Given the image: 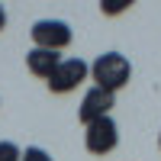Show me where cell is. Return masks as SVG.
<instances>
[{"instance_id":"cell-1","label":"cell","mask_w":161,"mask_h":161,"mask_svg":"<svg viewBox=\"0 0 161 161\" xmlns=\"http://www.w3.org/2000/svg\"><path fill=\"white\" fill-rule=\"evenodd\" d=\"M129 77H132V64L119 52H103V55H97L90 61V80L100 90L116 93V90H123L129 84Z\"/></svg>"},{"instance_id":"cell-2","label":"cell","mask_w":161,"mask_h":161,"mask_svg":"<svg viewBox=\"0 0 161 161\" xmlns=\"http://www.w3.org/2000/svg\"><path fill=\"white\" fill-rule=\"evenodd\" d=\"M29 36H32V48L61 52V48L71 45V26L64 19H36Z\"/></svg>"},{"instance_id":"cell-3","label":"cell","mask_w":161,"mask_h":161,"mask_svg":"<svg viewBox=\"0 0 161 161\" xmlns=\"http://www.w3.org/2000/svg\"><path fill=\"white\" fill-rule=\"evenodd\" d=\"M87 77H90V64L84 58H61V64L52 71V77L45 84H48L52 93H71V90H77V84H84Z\"/></svg>"},{"instance_id":"cell-4","label":"cell","mask_w":161,"mask_h":161,"mask_svg":"<svg viewBox=\"0 0 161 161\" xmlns=\"http://www.w3.org/2000/svg\"><path fill=\"white\" fill-rule=\"evenodd\" d=\"M84 145L90 155H110L116 145H119V126L113 123V116H103L97 119V123L84 126Z\"/></svg>"},{"instance_id":"cell-5","label":"cell","mask_w":161,"mask_h":161,"mask_svg":"<svg viewBox=\"0 0 161 161\" xmlns=\"http://www.w3.org/2000/svg\"><path fill=\"white\" fill-rule=\"evenodd\" d=\"M113 106H116V93L100 90V87H90V90L84 93V100H80V106H77V119H80L84 126H90V123H97V119L110 116Z\"/></svg>"},{"instance_id":"cell-6","label":"cell","mask_w":161,"mask_h":161,"mask_svg":"<svg viewBox=\"0 0 161 161\" xmlns=\"http://www.w3.org/2000/svg\"><path fill=\"white\" fill-rule=\"evenodd\" d=\"M58 64H61L58 52H48V48H29V52H26V68H29L36 77H45L48 80Z\"/></svg>"},{"instance_id":"cell-7","label":"cell","mask_w":161,"mask_h":161,"mask_svg":"<svg viewBox=\"0 0 161 161\" xmlns=\"http://www.w3.org/2000/svg\"><path fill=\"white\" fill-rule=\"evenodd\" d=\"M132 7V0H100V13L103 16H119Z\"/></svg>"},{"instance_id":"cell-8","label":"cell","mask_w":161,"mask_h":161,"mask_svg":"<svg viewBox=\"0 0 161 161\" xmlns=\"http://www.w3.org/2000/svg\"><path fill=\"white\" fill-rule=\"evenodd\" d=\"M19 158H23V152L16 142H0V161H19Z\"/></svg>"},{"instance_id":"cell-9","label":"cell","mask_w":161,"mask_h":161,"mask_svg":"<svg viewBox=\"0 0 161 161\" xmlns=\"http://www.w3.org/2000/svg\"><path fill=\"white\" fill-rule=\"evenodd\" d=\"M19 161H52V155H48L45 148H39V145H29V148L23 152Z\"/></svg>"},{"instance_id":"cell-10","label":"cell","mask_w":161,"mask_h":161,"mask_svg":"<svg viewBox=\"0 0 161 161\" xmlns=\"http://www.w3.org/2000/svg\"><path fill=\"white\" fill-rule=\"evenodd\" d=\"M7 26V10H3V3H0V29Z\"/></svg>"},{"instance_id":"cell-11","label":"cell","mask_w":161,"mask_h":161,"mask_svg":"<svg viewBox=\"0 0 161 161\" xmlns=\"http://www.w3.org/2000/svg\"><path fill=\"white\" fill-rule=\"evenodd\" d=\"M158 148H161V132H158Z\"/></svg>"}]
</instances>
